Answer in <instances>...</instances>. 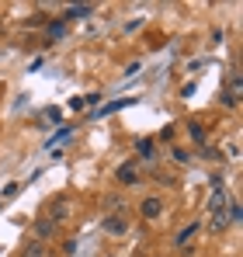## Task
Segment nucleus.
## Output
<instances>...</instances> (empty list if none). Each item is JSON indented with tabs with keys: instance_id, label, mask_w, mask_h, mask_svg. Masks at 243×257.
<instances>
[{
	"instance_id": "f257e3e1",
	"label": "nucleus",
	"mask_w": 243,
	"mask_h": 257,
	"mask_svg": "<svg viewBox=\"0 0 243 257\" xmlns=\"http://www.w3.org/2000/svg\"><path fill=\"white\" fill-rule=\"evenodd\" d=\"M115 181H118L122 188H132V184H139V160H125V164H118V171H115Z\"/></svg>"
},
{
	"instance_id": "f03ea898",
	"label": "nucleus",
	"mask_w": 243,
	"mask_h": 257,
	"mask_svg": "<svg viewBox=\"0 0 243 257\" xmlns=\"http://www.w3.org/2000/svg\"><path fill=\"white\" fill-rule=\"evenodd\" d=\"M198 222H188V226H181L177 233H174V247L177 250H191V243H195V236H198Z\"/></svg>"
},
{
	"instance_id": "7ed1b4c3",
	"label": "nucleus",
	"mask_w": 243,
	"mask_h": 257,
	"mask_svg": "<svg viewBox=\"0 0 243 257\" xmlns=\"http://www.w3.org/2000/svg\"><path fill=\"white\" fill-rule=\"evenodd\" d=\"M139 215H143L146 222H157V219L163 215V198H157V195L143 198V202H139Z\"/></svg>"
},
{
	"instance_id": "20e7f679",
	"label": "nucleus",
	"mask_w": 243,
	"mask_h": 257,
	"mask_svg": "<svg viewBox=\"0 0 243 257\" xmlns=\"http://www.w3.org/2000/svg\"><path fill=\"white\" fill-rule=\"evenodd\" d=\"M45 215H49V219H52L56 226H59L63 219H70V198H66V195H59L56 202H49V209H45Z\"/></svg>"
},
{
	"instance_id": "39448f33",
	"label": "nucleus",
	"mask_w": 243,
	"mask_h": 257,
	"mask_svg": "<svg viewBox=\"0 0 243 257\" xmlns=\"http://www.w3.org/2000/svg\"><path fill=\"white\" fill-rule=\"evenodd\" d=\"M101 229L108 233V236H122L125 229H129V219L122 212H111V215H104V222H101Z\"/></svg>"
},
{
	"instance_id": "423d86ee",
	"label": "nucleus",
	"mask_w": 243,
	"mask_h": 257,
	"mask_svg": "<svg viewBox=\"0 0 243 257\" xmlns=\"http://www.w3.org/2000/svg\"><path fill=\"white\" fill-rule=\"evenodd\" d=\"M56 229H59V226H56V222H52L49 215H39V219H35V229H32V233H35V240H39V243H45L49 236H56Z\"/></svg>"
},
{
	"instance_id": "0eeeda50",
	"label": "nucleus",
	"mask_w": 243,
	"mask_h": 257,
	"mask_svg": "<svg viewBox=\"0 0 243 257\" xmlns=\"http://www.w3.org/2000/svg\"><path fill=\"white\" fill-rule=\"evenodd\" d=\"M226 226H229V215H226V209H222V212H212V219H208V229H212L215 236H222V233H226Z\"/></svg>"
},
{
	"instance_id": "6e6552de",
	"label": "nucleus",
	"mask_w": 243,
	"mask_h": 257,
	"mask_svg": "<svg viewBox=\"0 0 243 257\" xmlns=\"http://www.w3.org/2000/svg\"><path fill=\"white\" fill-rule=\"evenodd\" d=\"M87 14H94V4H73V7H66V21H77V18H87Z\"/></svg>"
},
{
	"instance_id": "1a4fd4ad",
	"label": "nucleus",
	"mask_w": 243,
	"mask_h": 257,
	"mask_svg": "<svg viewBox=\"0 0 243 257\" xmlns=\"http://www.w3.org/2000/svg\"><path fill=\"white\" fill-rule=\"evenodd\" d=\"M18 257H45V243H39V240H28L25 247H21V254Z\"/></svg>"
},
{
	"instance_id": "9d476101",
	"label": "nucleus",
	"mask_w": 243,
	"mask_h": 257,
	"mask_svg": "<svg viewBox=\"0 0 243 257\" xmlns=\"http://www.w3.org/2000/svg\"><path fill=\"white\" fill-rule=\"evenodd\" d=\"M45 39H49V42H59V39H66V21H56V25H49V28H45Z\"/></svg>"
},
{
	"instance_id": "9b49d317",
	"label": "nucleus",
	"mask_w": 243,
	"mask_h": 257,
	"mask_svg": "<svg viewBox=\"0 0 243 257\" xmlns=\"http://www.w3.org/2000/svg\"><path fill=\"white\" fill-rule=\"evenodd\" d=\"M226 209V191L222 188H215L212 191V198H208V212H222Z\"/></svg>"
},
{
	"instance_id": "f8f14e48",
	"label": "nucleus",
	"mask_w": 243,
	"mask_h": 257,
	"mask_svg": "<svg viewBox=\"0 0 243 257\" xmlns=\"http://www.w3.org/2000/svg\"><path fill=\"white\" fill-rule=\"evenodd\" d=\"M188 136H191L195 143H205V128H202V122H188Z\"/></svg>"
},
{
	"instance_id": "ddd939ff",
	"label": "nucleus",
	"mask_w": 243,
	"mask_h": 257,
	"mask_svg": "<svg viewBox=\"0 0 243 257\" xmlns=\"http://www.w3.org/2000/svg\"><path fill=\"white\" fill-rule=\"evenodd\" d=\"M139 157H143V160H153V157H157V153H153V139H143V143H139Z\"/></svg>"
},
{
	"instance_id": "4468645a",
	"label": "nucleus",
	"mask_w": 243,
	"mask_h": 257,
	"mask_svg": "<svg viewBox=\"0 0 243 257\" xmlns=\"http://www.w3.org/2000/svg\"><path fill=\"white\" fill-rule=\"evenodd\" d=\"M170 153H174V160H177V164H191V153H188L184 146H174Z\"/></svg>"
},
{
	"instance_id": "2eb2a0df",
	"label": "nucleus",
	"mask_w": 243,
	"mask_h": 257,
	"mask_svg": "<svg viewBox=\"0 0 243 257\" xmlns=\"http://www.w3.org/2000/svg\"><path fill=\"white\" fill-rule=\"evenodd\" d=\"M219 101H222V108H240V101H236L229 90H226V94H219Z\"/></svg>"
},
{
	"instance_id": "dca6fc26",
	"label": "nucleus",
	"mask_w": 243,
	"mask_h": 257,
	"mask_svg": "<svg viewBox=\"0 0 243 257\" xmlns=\"http://www.w3.org/2000/svg\"><path fill=\"white\" fill-rule=\"evenodd\" d=\"M202 157L205 160H222V153H219L215 146H202Z\"/></svg>"
},
{
	"instance_id": "f3484780",
	"label": "nucleus",
	"mask_w": 243,
	"mask_h": 257,
	"mask_svg": "<svg viewBox=\"0 0 243 257\" xmlns=\"http://www.w3.org/2000/svg\"><path fill=\"white\" fill-rule=\"evenodd\" d=\"M56 118H59L56 108H45V111H42V122H56Z\"/></svg>"
},
{
	"instance_id": "a211bd4d",
	"label": "nucleus",
	"mask_w": 243,
	"mask_h": 257,
	"mask_svg": "<svg viewBox=\"0 0 243 257\" xmlns=\"http://www.w3.org/2000/svg\"><path fill=\"white\" fill-rule=\"evenodd\" d=\"M18 191H21V184H7V188H4V198H14Z\"/></svg>"
}]
</instances>
